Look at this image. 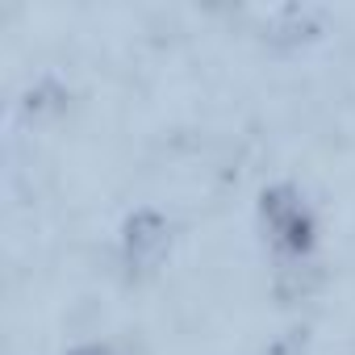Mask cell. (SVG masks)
<instances>
[{
    "label": "cell",
    "mask_w": 355,
    "mask_h": 355,
    "mask_svg": "<svg viewBox=\"0 0 355 355\" xmlns=\"http://www.w3.org/2000/svg\"><path fill=\"white\" fill-rule=\"evenodd\" d=\"M259 214H263V226H268V234L280 251L305 255L313 247V214H309V205L301 201L297 189H288V184L268 189L263 201H259Z\"/></svg>",
    "instance_id": "cell-1"
},
{
    "label": "cell",
    "mask_w": 355,
    "mask_h": 355,
    "mask_svg": "<svg viewBox=\"0 0 355 355\" xmlns=\"http://www.w3.org/2000/svg\"><path fill=\"white\" fill-rule=\"evenodd\" d=\"M67 355H113L109 347H96V343H88V347H76V351H67Z\"/></svg>",
    "instance_id": "cell-3"
},
{
    "label": "cell",
    "mask_w": 355,
    "mask_h": 355,
    "mask_svg": "<svg viewBox=\"0 0 355 355\" xmlns=\"http://www.w3.org/2000/svg\"><path fill=\"white\" fill-rule=\"evenodd\" d=\"M121 247H125V268H130L134 276L155 272V268L163 263V255H167V222H163L159 214H150V209H138V214L125 222Z\"/></svg>",
    "instance_id": "cell-2"
}]
</instances>
